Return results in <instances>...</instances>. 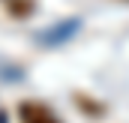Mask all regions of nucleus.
<instances>
[{"instance_id": "nucleus-2", "label": "nucleus", "mask_w": 129, "mask_h": 123, "mask_svg": "<svg viewBox=\"0 0 129 123\" xmlns=\"http://www.w3.org/2000/svg\"><path fill=\"white\" fill-rule=\"evenodd\" d=\"M9 6H12V15H27L30 12V0H9Z\"/></svg>"}, {"instance_id": "nucleus-1", "label": "nucleus", "mask_w": 129, "mask_h": 123, "mask_svg": "<svg viewBox=\"0 0 129 123\" xmlns=\"http://www.w3.org/2000/svg\"><path fill=\"white\" fill-rule=\"evenodd\" d=\"M18 117L21 123H60L42 102H18Z\"/></svg>"}, {"instance_id": "nucleus-3", "label": "nucleus", "mask_w": 129, "mask_h": 123, "mask_svg": "<svg viewBox=\"0 0 129 123\" xmlns=\"http://www.w3.org/2000/svg\"><path fill=\"white\" fill-rule=\"evenodd\" d=\"M75 99H78V102H84V111H87V114H102V105H96V102H90L87 96H81V93H78Z\"/></svg>"}]
</instances>
